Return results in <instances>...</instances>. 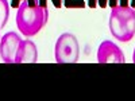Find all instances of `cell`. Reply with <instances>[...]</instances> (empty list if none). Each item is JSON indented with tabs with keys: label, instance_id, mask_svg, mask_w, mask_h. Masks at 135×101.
Returning a JSON list of instances; mask_svg holds the SVG:
<instances>
[{
	"label": "cell",
	"instance_id": "cell-1",
	"mask_svg": "<svg viewBox=\"0 0 135 101\" xmlns=\"http://www.w3.org/2000/svg\"><path fill=\"white\" fill-rule=\"evenodd\" d=\"M49 20L47 7H31L27 2H22L18 7L16 26L25 37H34L46 26Z\"/></svg>",
	"mask_w": 135,
	"mask_h": 101
},
{
	"label": "cell",
	"instance_id": "cell-2",
	"mask_svg": "<svg viewBox=\"0 0 135 101\" xmlns=\"http://www.w3.org/2000/svg\"><path fill=\"white\" fill-rule=\"evenodd\" d=\"M109 31L119 42H128L135 35V11L130 6H116L111 9Z\"/></svg>",
	"mask_w": 135,
	"mask_h": 101
},
{
	"label": "cell",
	"instance_id": "cell-3",
	"mask_svg": "<svg viewBox=\"0 0 135 101\" xmlns=\"http://www.w3.org/2000/svg\"><path fill=\"white\" fill-rule=\"evenodd\" d=\"M54 58L57 63H76L80 58V44L70 32H64L58 37L54 47Z\"/></svg>",
	"mask_w": 135,
	"mask_h": 101
},
{
	"label": "cell",
	"instance_id": "cell-4",
	"mask_svg": "<svg viewBox=\"0 0 135 101\" xmlns=\"http://www.w3.org/2000/svg\"><path fill=\"white\" fill-rule=\"evenodd\" d=\"M22 39L16 32H7L0 39V58L6 63H15Z\"/></svg>",
	"mask_w": 135,
	"mask_h": 101
},
{
	"label": "cell",
	"instance_id": "cell-5",
	"mask_svg": "<svg viewBox=\"0 0 135 101\" xmlns=\"http://www.w3.org/2000/svg\"><path fill=\"white\" fill-rule=\"evenodd\" d=\"M99 63H124L126 58L122 49L112 41H103L97 49Z\"/></svg>",
	"mask_w": 135,
	"mask_h": 101
},
{
	"label": "cell",
	"instance_id": "cell-6",
	"mask_svg": "<svg viewBox=\"0 0 135 101\" xmlns=\"http://www.w3.org/2000/svg\"><path fill=\"white\" fill-rule=\"evenodd\" d=\"M37 62H38V49L35 43L30 39L22 41L15 63H37Z\"/></svg>",
	"mask_w": 135,
	"mask_h": 101
},
{
	"label": "cell",
	"instance_id": "cell-7",
	"mask_svg": "<svg viewBox=\"0 0 135 101\" xmlns=\"http://www.w3.org/2000/svg\"><path fill=\"white\" fill-rule=\"evenodd\" d=\"M9 18V4L7 0H0V27H4Z\"/></svg>",
	"mask_w": 135,
	"mask_h": 101
},
{
	"label": "cell",
	"instance_id": "cell-8",
	"mask_svg": "<svg viewBox=\"0 0 135 101\" xmlns=\"http://www.w3.org/2000/svg\"><path fill=\"white\" fill-rule=\"evenodd\" d=\"M62 6L66 8H85L86 0H62Z\"/></svg>",
	"mask_w": 135,
	"mask_h": 101
},
{
	"label": "cell",
	"instance_id": "cell-9",
	"mask_svg": "<svg viewBox=\"0 0 135 101\" xmlns=\"http://www.w3.org/2000/svg\"><path fill=\"white\" fill-rule=\"evenodd\" d=\"M86 7L89 8H107L108 7V0H86Z\"/></svg>",
	"mask_w": 135,
	"mask_h": 101
},
{
	"label": "cell",
	"instance_id": "cell-10",
	"mask_svg": "<svg viewBox=\"0 0 135 101\" xmlns=\"http://www.w3.org/2000/svg\"><path fill=\"white\" fill-rule=\"evenodd\" d=\"M22 2H27L28 3V6H31V7H35V6H39L38 4V0H11V7H14V8H18L19 6H20V3Z\"/></svg>",
	"mask_w": 135,
	"mask_h": 101
},
{
	"label": "cell",
	"instance_id": "cell-11",
	"mask_svg": "<svg viewBox=\"0 0 135 101\" xmlns=\"http://www.w3.org/2000/svg\"><path fill=\"white\" fill-rule=\"evenodd\" d=\"M116 6H119V0H108V7L114 8Z\"/></svg>",
	"mask_w": 135,
	"mask_h": 101
},
{
	"label": "cell",
	"instance_id": "cell-12",
	"mask_svg": "<svg viewBox=\"0 0 135 101\" xmlns=\"http://www.w3.org/2000/svg\"><path fill=\"white\" fill-rule=\"evenodd\" d=\"M51 3L55 8H61L62 7V0H51Z\"/></svg>",
	"mask_w": 135,
	"mask_h": 101
},
{
	"label": "cell",
	"instance_id": "cell-13",
	"mask_svg": "<svg viewBox=\"0 0 135 101\" xmlns=\"http://www.w3.org/2000/svg\"><path fill=\"white\" fill-rule=\"evenodd\" d=\"M119 6H122V7L130 6V0H119Z\"/></svg>",
	"mask_w": 135,
	"mask_h": 101
},
{
	"label": "cell",
	"instance_id": "cell-14",
	"mask_svg": "<svg viewBox=\"0 0 135 101\" xmlns=\"http://www.w3.org/2000/svg\"><path fill=\"white\" fill-rule=\"evenodd\" d=\"M38 4L41 7H47V0H38Z\"/></svg>",
	"mask_w": 135,
	"mask_h": 101
},
{
	"label": "cell",
	"instance_id": "cell-15",
	"mask_svg": "<svg viewBox=\"0 0 135 101\" xmlns=\"http://www.w3.org/2000/svg\"><path fill=\"white\" fill-rule=\"evenodd\" d=\"M130 7L135 9V0H130Z\"/></svg>",
	"mask_w": 135,
	"mask_h": 101
},
{
	"label": "cell",
	"instance_id": "cell-16",
	"mask_svg": "<svg viewBox=\"0 0 135 101\" xmlns=\"http://www.w3.org/2000/svg\"><path fill=\"white\" fill-rule=\"evenodd\" d=\"M132 62L135 63V49H134V54H132Z\"/></svg>",
	"mask_w": 135,
	"mask_h": 101
},
{
	"label": "cell",
	"instance_id": "cell-17",
	"mask_svg": "<svg viewBox=\"0 0 135 101\" xmlns=\"http://www.w3.org/2000/svg\"><path fill=\"white\" fill-rule=\"evenodd\" d=\"M0 30H2V27H0Z\"/></svg>",
	"mask_w": 135,
	"mask_h": 101
}]
</instances>
